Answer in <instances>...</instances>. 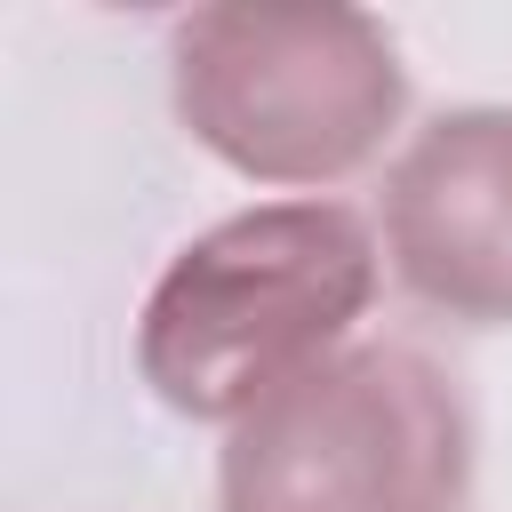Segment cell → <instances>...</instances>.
<instances>
[{"label": "cell", "instance_id": "6da1fadb", "mask_svg": "<svg viewBox=\"0 0 512 512\" xmlns=\"http://www.w3.org/2000/svg\"><path fill=\"white\" fill-rule=\"evenodd\" d=\"M384 296L376 216L352 200H256L192 232L136 312V376L184 424H240L360 344Z\"/></svg>", "mask_w": 512, "mask_h": 512}, {"label": "cell", "instance_id": "3957f363", "mask_svg": "<svg viewBox=\"0 0 512 512\" xmlns=\"http://www.w3.org/2000/svg\"><path fill=\"white\" fill-rule=\"evenodd\" d=\"M472 408L408 336H360L216 448V512H464Z\"/></svg>", "mask_w": 512, "mask_h": 512}, {"label": "cell", "instance_id": "7a4b0ae2", "mask_svg": "<svg viewBox=\"0 0 512 512\" xmlns=\"http://www.w3.org/2000/svg\"><path fill=\"white\" fill-rule=\"evenodd\" d=\"M168 112L232 176L336 200L408 120L400 40L336 0H216L168 24Z\"/></svg>", "mask_w": 512, "mask_h": 512}, {"label": "cell", "instance_id": "277c9868", "mask_svg": "<svg viewBox=\"0 0 512 512\" xmlns=\"http://www.w3.org/2000/svg\"><path fill=\"white\" fill-rule=\"evenodd\" d=\"M384 280L456 328H512V104H448L400 136L376 192Z\"/></svg>", "mask_w": 512, "mask_h": 512}]
</instances>
